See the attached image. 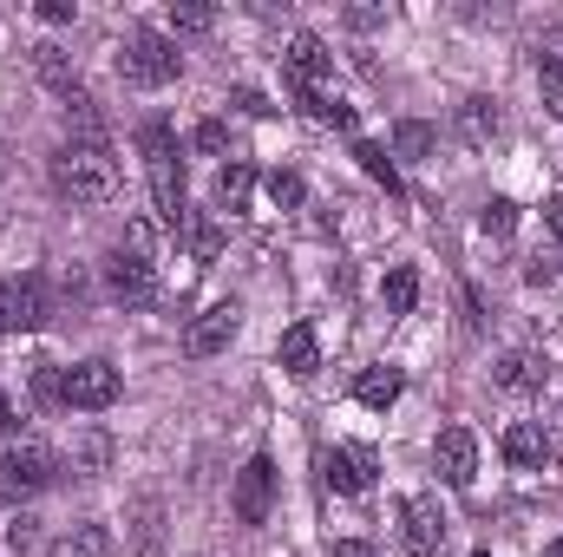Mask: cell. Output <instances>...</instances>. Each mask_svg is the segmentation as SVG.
Returning <instances> with one entry per match:
<instances>
[{"label":"cell","mask_w":563,"mask_h":557,"mask_svg":"<svg viewBox=\"0 0 563 557\" xmlns=\"http://www.w3.org/2000/svg\"><path fill=\"white\" fill-rule=\"evenodd\" d=\"M53 184H59V197H73V204H112V197H119V157H112V144L106 139L59 144Z\"/></svg>","instance_id":"obj_1"},{"label":"cell","mask_w":563,"mask_h":557,"mask_svg":"<svg viewBox=\"0 0 563 557\" xmlns=\"http://www.w3.org/2000/svg\"><path fill=\"white\" fill-rule=\"evenodd\" d=\"M139 151L144 171H151V197H157V217L170 230H184V157H177V132L164 119H144L139 125Z\"/></svg>","instance_id":"obj_2"},{"label":"cell","mask_w":563,"mask_h":557,"mask_svg":"<svg viewBox=\"0 0 563 557\" xmlns=\"http://www.w3.org/2000/svg\"><path fill=\"white\" fill-rule=\"evenodd\" d=\"M177 73H184L177 40H164L157 26H132V33H125V46H119V79H125V86L157 92V86H170Z\"/></svg>","instance_id":"obj_3"},{"label":"cell","mask_w":563,"mask_h":557,"mask_svg":"<svg viewBox=\"0 0 563 557\" xmlns=\"http://www.w3.org/2000/svg\"><path fill=\"white\" fill-rule=\"evenodd\" d=\"M53 479H59L53 446L26 439V446H7V452H0V499H33V492H46Z\"/></svg>","instance_id":"obj_4"},{"label":"cell","mask_w":563,"mask_h":557,"mask_svg":"<svg viewBox=\"0 0 563 557\" xmlns=\"http://www.w3.org/2000/svg\"><path fill=\"white\" fill-rule=\"evenodd\" d=\"M53 302H46V276H7L0 282V335H33L46 328Z\"/></svg>","instance_id":"obj_5"},{"label":"cell","mask_w":563,"mask_h":557,"mask_svg":"<svg viewBox=\"0 0 563 557\" xmlns=\"http://www.w3.org/2000/svg\"><path fill=\"white\" fill-rule=\"evenodd\" d=\"M119 368L106 361V354H92V361H79V368H66V407H79V414H99V407H112L119 401Z\"/></svg>","instance_id":"obj_6"},{"label":"cell","mask_w":563,"mask_h":557,"mask_svg":"<svg viewBox=\"0 0 563 557\" xmlns=\"http://www.w3.org/2000/svg\"><path fill=\"white\" fill-rule=\"evenodd\" d=\"M106 288H112V302H125V308H151L157 302V270H151V256L139 250H112L106 256Z\"/></svg>","instance_id":"obj_7"},{"label":"cell","mask_w":563,"mask_h":557,"mask_svg":"<svg viewBox=\"0 0 563 557\" xmlns=\"http://www.w3.org/2000/svg\"><path fill=\"white\" fill-rule=\"evenodd\" d=\"M236 328H243V308H236V302H210V308L184 328V354H190V361H210V354H223V348L236 341Z\"/></svg>","instance_id":"obj_8"},{"label":"cell","mask_w":563,"mask_h":557,"mask_svg":"<svg viewBox=\"0 0 563 557\" xmlns=\"http://www.w3.org/2000/svg\"><path fill=\"white\" fill-rule=\"evenodd\" d=\"M269 512H276V459L256 452V459L236 472V518H243V525H269Z\"/></svg>","instance_id":"obj_9"},{"label":"cell","mask_w":563,"mask_h":557,"mask_svg":"<svg viewBox=\"0 0 563 557\" xmlns=\"http://www.w3.org/2000/svg\"><path fill=\"white\" fill-rule=\"evenodd\" d=\"M432 466H439V479H445L452 492H465V485L478 479V439H472V426H445V433L432 439Z\"/></svg>","instance_id":"obj_10"},{"label":"cell","mask_w":563,"mask_h":557,"mask_svg":"<svg viewBox=\"0 0 563 557\" xmlns=\"http://www.w3.org/2000/svg\"><path fill=\"white\" fill-rule=\"evenodd\" d=\"M445 512H439V499L432 492H413L407 505H400V538H407V551L413 557H432L439 545H445Z\"/></svg>","instance_id":"obj_11"},{"label":"cell","mask_w":563,"mask_h":557,"mask_svg":"<svg viewBox=\"0 0 563 557\" xmlns=\"http://www.w3.org/2000/svg\"><path fill=\"white\" fill-rule=\"evenodd\" d=\"M328 46L314 33H295L288 53H282V73H288V92H328Z\"/></svg>","instance_id":"obj_12"},{"label":"cell","mask_w":563,"mask_h":557,"mask_svg":"<svg viewBox=\"0 0 563 557\" xmlns=\"http://www.w3.org/2000/svg\"><path fill=\"white\" fill-rule=\"evenodd\" d=\"M321 479H328V492L361 499V492L374 485V452H367V446H328V452H321Z\"/></svg>","instance_id":"obj_13"},{"label":"cell","mask_w":563,"mask_h":557,"mask_svg":"<svg viewBox=\"0 0 563 557\" xmlns=\"http://www.w3.org/2000/svg\"><path fill=\"white\" fill-rule=\"evenodd\" d=\"M459 139L472 144V151H492V144L505 139V112H498V99L472 92V99L459 106Z\"/></svg>","instance_id":"obj_14"},{"label":"cell","mask_w":563,"mask_h":557,"mask_svg":"<svg viewBox=\"0 0 563 557\" xmlns=\"http://www.w3.org/2000/svg\"><path fill=\"white\" fill-rule=\"evenodd\" d=\"M276 361H282V374H295V381H308V374L321 368V341H314V321H295V328H282Z\"/></svg>","instance_id":"obj_15"},{"label":"cell","mask_w":563,"mask_h":557,"mask_svg":"<svg viewBox=\"0 0 563 557\" xmlns=\"http://www.w3.org/2000/svg\"><path fill=\"white\" fill-rule=\"evenodd\" d=\"M400 394H407V374H400V368H387V361H380V368H367V374L354 381V401H361V407H374V414H387Z\"/></svg>","instance_id":"obj_16"},{"label":"cell","mask_w":563,"mask_h":557,"mask_svg":"<svg viewBox=\"0 0 563 557\" xmlns=\"http://www.w3.org/2000/svg\"><path fill=\"white\" fill-rule=\"evenodd\" d=\"M492 381H498L505 394H538V387H544V361H538V354H525V348H511V354L492 368Z\"/></svg>","instance_id":"obj_17"},{"label":"cell","mask_w":563,"mask_h":557,"mask_svg":"<svg viewBox=\"0 0 563 557\" xmlns=\"http://www.w3.org/2000/svg\"><path fill=\"white\" fill-rule=\"evenodd\" d=\"M505 459H511V466H525V472H531V466H544V459H551V446H544V426H538V419H518V426H505Z\"/></svg>","instance_id":"obj_18"},{"label":"cell","mask_w":563,"mask_h":557,"mask_svg":"<svg viewBox=\"0 0 563 557\" xmlns=\"http://www.w3.org/2000/svg\"><path fill=\"white\" fill-rule=\"evenodd\" d=\"M250 190H256V171L243 164V157H230L223 171H217V210H250Z\"/></svg>","instance_id":"obj_19"},{"label":"cell","mask_w":563,"mask_h":557,"mask_svg":"<svg viewBox=\"0 0 563 557\" xmlns=\"http://www.w3.org/2000/svg\"><path fill=\"white\" fill-rule=\"evenodd\" d=\"M33 73H40L59 99H79V73L66 66V53H59V46H33Z\"/></svg>","instance_id":"obj_20"},{"label":"cell","mask_w":563,"mask_h":557,"mask_svg":"<svg viewBox=\"0 0 563 557\" xmlns=\"http://www.w3.org/2000/svg\"><path fill=\"white\" fill-rule=\"evenodd\" d=\"M295 106L314 119V125H334V132H354V106L334 99V92H295Z\"/></svg>","instance_id":"obj_21"},{"label":"cell","mask_w":563,"mask_h":557,"mask_svg":"<svg viewBox=\"0 0 563 557\" xmlns=\"http://www.w3.org/2000/svg\"><path fill=\"white\" fill-rule=\"evenodd\" d=\"M53 557H112V532H106V525H73V532L53 545Z\"/></svg>","instance_id":"obj_22"},{"label":"cell","mask_w":563,"mask_h":557,"mask_svg":"<svg viewBox=\"0 0 563 557\" xmlns=\"http://www.w3.org/2000/svg\"><path fill=\"white\" fill-rule=\"evenodd\" d=\"M380 302H387V315H413V302H420V270H394V276L380 282Z\"/></svg>","instance_id":"obj_23"},{"label":"cell","mask_w":563,"mask_h":557,"mask_svg":"<svg viewBox=\"0 0 563 557\" xmlns=\"http://www.w3.org/2000/svg\"><path fill=\"white\" fill-rule=\"evenodd\" d=\"M354 157H361V171H367V177H374V184H387V197H400V171H394V157H387V151H380V144H354Z\"/></svg>","instance_id":"obj_24"},{"label":"cell","mask_w":563,"mask_h":557,"mask_svg":"<svg viewBox=\"0 0 563 557\" xmlns=\"http://www.w3.org/2000/svg\"><path fill=\"white\" fill-rule=\"evenodd\" d=\"M394 151H400V157H426V151H432V125H426V119H400V125H394Z\"/></svg>","instance_id":"obj_25"},{"label":"cell","mask_w":563,"mask_h":557,"mask_svg":"<svg viewBox=\"0 0 563 557\" xmlns=\"http://www.w3.org/2000/svg\"><path fill=\"white\" fill-rule=\"evenodd\" d=\"M478 230H485V237H511V230H518V204H511V197H492V204L478 210Z\"/></svg>","instance_id":"obj_26"},{"label":"cell","mask_w":563,"mask_h":557,"mask_svg":"<svg viewBox=\"0 0 563 557\" xmlns=\"http://www.w3.org/2000/svg\"><path fill=\"white\" fill-rule=\"evenodd\" d=\"M269 197H276V210H301V197H308V184H301L295 171H269Z\"/></svg>","instance_id":"obj_27"},{"label":"cell","mask_w":563,"mask_h":557,"mask_svg":"<svg viewBox=\"0 0 563 557\" xmlns=\"http://www.w3.org/2000/svg\"><path fill=\"white\" fill-rule=\"evenodd\" d=\"M190 144H197L203 157H223V151H230V132H223V119H203V125L190 132Z\"/></svg>","instance_id":"obj_28"},{"label":"cell","mask_w":563,"mask_h":557,"mask_svg":"<svg viewBox=\"0 0 563 557\" xmlns=\"http://www.w3.org/2000/svg\"><path fill=\"white\" fill-rule=\"evenodd\" d=\"M538 92H544V112L563 119V66H538Z\"/></svg>","instance_id":"obj_29"},{"label":"cell","mask_w":563,"mask_h":557,"mask_svg":"<svg viewBox=\"0 0 563 557\" xmlns=\"http://www.w3.org/2000/svg\"><path fill=\"white\" fill-rule=\"evenodd\" d=\"M170 26H184V33H210L217 13H210V7H170Z\"/></svg>","instance_id":"obj_30"},{"label":"cell","mask_w":563,"mask_h":557,"mask_svg":"<svg viewBox=\"0 0 563 557\" xmlns=\"http://www.w3.org/2000/svg\"><path fill=\"white\" fill-rule=\"evenodd\" d=\"M33 538H40V518H26V512H20V518L7 525V551H33Z\"/></svg>","instance_id":"obj_31"},{"label":"cell","mask_w":563,"mask_h":557,"mask_svg":"<svg viewBox=\"0 0 563 557\" xmlns=\"http://www.w3.org/2000/svg\"><path fill=\"white\" fill-rule=\"evenodd\" d=\"M236 106H243L250 119H269V112H276V106H269V99H263L256 86H236Z\"/></svg>","instance_id":"obj_32"},{"label":"cell","mask_w":563,"mask_h":557,"mask_svg":"<svg viewBox=\"0 0 563 557\" xmlns=\"http://www.w3.org/2000/svg\"><path fill=\"white\" fill-rule=\"evenodd\" d=\"M544 446H551V459H563V401H558V414L544 419Z\"/></svg>","instance_id":"obj_33"},{"label":"cell","mask_w":563,"mask_h":557,"mask_svg":"<svg viewBox=\"0 0 563 557\" xmlns=\"http://www.w3.org/2000/svg\"><path fill=\"white\" fill-rule=\"evenodd\" d=\"M387 20V7H347V26H380Z\"/></svg>","instance_id":"obj_34"},{"label":"cell","mask_w":563,"mask_h":557,"mask_svg":"<svg viewBox=\"0 0 563 557\" xmlns=\"http://www.w3.org/2000/svg\"><path fill=\"white\" fill-rule=\"evenodd\" d=\"M190 243H197V256H217V223H197Z\"/></svg>","instance_id":"obj_35"},{"label":"cell","mask_w":563,"mask_h":557,"mask_svg":"<svg viewBox=\"0 0 563 557\" xmlns=\"http://www.w3.org/2000/svg\"><path fill=\"white\" fill-rule=\"evenodd\" d=\"M40 20H53V26H66V20H73V0H46V7H40Z\"/></svg>","instance_id":"obj_36"},{"label":"cell","mask_w":563,"mask_h":557,"mask_svg":"<svg viewBox=\"0 0 563 557\" xmlns=\"http://www.w3.org/2000/svg\"><path fill=\"white\" fill-rule=\"evenodd\" d=\"M328 557H380V551H374V545H361V538H341Z\"/></svg>","instance_id":"obj_37"},{"label":"cell","mask_w":563,"mask_h":557,"mask_svg":"<svg viewBox=\"0 0 563 557\" xmlns=\"http://www.w3.org/2000/svg\"><path fill=\"white\" fill-rule=\"evenodd\" d=\"M544 223H551V237H558V243H563V190H558V197H551V204H544Z\"/></svg>","instance_id":"obj_38"},{"label":"cell","mask_w":563,"mask_h":557,"mask_svg":"<svg viewBox=\"0 0 563 557\" xmlns=\"http://www.w3.org/2000/svg\"><path fill=\"white\" fill-rule=\"evenodd\" d=\"M544 66H563V40H551V46H544Z\"/></svg>","instance_id":"obj_39"},{"label":"cell","mask_w":563,"mask_h":557,"mask_svg":"<svg viewBox=\"0 0 563 557\" xmlns=\"http://www.w3.org/2000/svg\"><path fill=\"white\" fill-rule=\"evenodd\" d=\"M0 426H13V407H7V394H0Z\"/></svg>","instance_id":"obj_40"},{"label":"cell","mask_w":563,"mask_h":557,"mask_svg":"<svg viewBox=\"0 0 563 557\" xmlns=\"http://www.w3.org/2000/svg\"><path fill=\"white\" fill-rule=\"evenodd\" d=\"M544 557H563V538H558V545H544Z\"/></svg>","instance_id":"obj_41"},{"label":"cell","mask_w":563,"mask_h":557,"mask_svg":"<svg viewBox=\"0 0 563 557\" xmlns=\"http://www.w3.org/2000/svg\"><path fill=\"white\" fill-rule=\"evenodd\" d=\"M472 557H492V551H472Z\"/></svg>","instance_id":"obj_42"}]
</instances>
